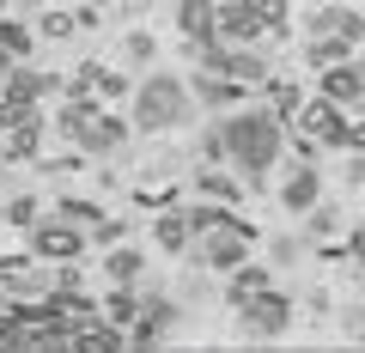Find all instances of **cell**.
<instances>
[{
  "label": "cell",
  "instance_id": "cell-44",
  "mask_svg": "<svg viewBox=\"0 0 365 353\" xmlns=\"http://www.w3.org/2000/svg\"><path fill=\"white\" fill-rule=\"evenodd\" d=\"M359 189H365V183H359Z\"/></svg>",
  "mask_w": 365,
  "mask_h": 353
},
{
  "label": "cell",
  "instance_id": "cell-35",
  "mask_svg": "<svg viewBox=\"0 0 365 353\" xmlns=\"http://www.w3.org/2000/svg\"><path fill=\"white\" fill-rule=\"evenodd\" d=\"M6 220H13V225H31V220H37V201H31V195H13V208H6Z\"/></svg>",
  "mask_w": 365,
  "mask_h": 353
},
{
  "label": "cell",
  "instance_id": "cell-7",
  "mask_svg": "<svg viewBox=\"0 0 365 353\" xmlns=\"http://www.w3.org/2000/svg\"><path fill=\"white\" fill-rule=\"evenodd\" d=\"M299 134H311V140H323V146H347V110L335 104V98H304L299 104Z\"/></svg>",
  "mask_w": 365,
  "mask_h": 353
},
{
  "label": "cell",
  "instance_id": "cell-32",
  "mask_svg": "<svg viewBox=\"0 0 365 353\" xmlns=\"http://www.w3.org/2000/svg\"><path fill=\"white\" fill-rule=\"evenodd\" d=\"M0 347H25V323L13 305H0Z\"/></svg>",
  "mask_w": 365,
  "mask_h": 353
},
{
  "label": "cell",
  "instance_id": "cell-18",
  "mask_svg": "<svg viewBox=\"0 0 365 353\" xmlns=\"http://www.w3.org/2000/svg\"><path fill=\"white\" fill-rule=\"evenodd\" d=\"M177 31L189 43H207L213 37V0H182L177 6Z\"/></svg>",
  "mask_w": 365,
  "mask_h": 353
},
{
  "label": "cell",
  "instance_id": "cell-3",
  "mask_svg": "<svg viewBox=\"0 0 365 353\" xmlns=\"http://www.w3.org/2000/svg\"><path fill=\"white\" fill-rule=\"evenodd\" d=\"M189 49H195L201 73H225V79H237L244 92L268 86V61H262L256 49H244V43H220V37H207V43H189Z\"/></svg>",
  "mask_w": 365,
  "mask_h": 353
},
{
  "label": "cell",
  "instance_id": "cell-37",
  "mask_svg": "<svg viewBox=\"0 0 365 353\" xmlns=\"http://www.w3.org/2000/svg\"><path fill=\"white\" fill-rule=\"evenodd\" d=\"M317 153H323V140H311V134L292 140V158H299V165H317Z\"/></svg>",
  "mask_w": 365,
  "mask_h": 353
},
{
  "label": "cell",
  "instance_id": "cell-9",
  "mask_svg": "<svg viewBox=\"0 0 365 353\" xmlns=\"http://www.w3.org/2000/svg\"><path fill=\"white\" fill-rule=\"evenodd\" d=\"M213 37L220 43H256L262 37V19L250 0H213Z\"/></svg>",
  "mask_w": 365,
  "mask_h": 353
},
{
  "label": "cell",
  "instance_id": "cell-2",
  "mask_svg": "<svg viewBox=\"0 0 365 353\" xmlns=\"http://www.w3.org/2000/svg\"><path fill=\"white\" fill-rule=\"evenodd\" d=\"M189 110H195V98L170 73H153V79L134 86V128H182Z\"/></svg>",
  "mask_w": 365,
  "mask_h": 353
},
{
  "label": "cell",
  "instance_id": "cell-24",
  "mask_svg": "<svg viewBox=\"0 0 365 353\" xmlns=\"http://www.w3.org/2000/svg\"><path fill=\"white\" fill-rule=\"evenodd\" d=\"M158 250H189V220L182 213H158Z\"/></svg>",
  "mask_w": 365,
  "mask_h": 353
},
{
  "label": "cell",
  "instance_id": "cell-12",
  "mask_svg": "<svg viewBox=\"0 0 365 353\" xmlns=\"http://www.w3.org/2000/svg\"><path fill=\"white\" fill-rule=\"evenodd\" d=\"M0 292H6V299H43V292H49V275H43L37 262H25V256H6L0 262Z\"/></svg>",
  "mask_w": 365,
  "mask_h": 353
},
{
  "label": "cell",
  "instance_id": "cell-26",
  "mask_svg": "<svg viewBox=\"0 0 365 353\" xmlns=\"http://www.w3.org/2000/svg\"><path fill=\"white\" fill-rule=\"evenodd\" d=\"M250 6H256V19H262L268 37H287V0H250Z\"/></svg>",
  "mask_w": 365,
  "mask_h": 353
},
{
  "label": "cell",
  "instance_id": "cell-42",
  "mask_svg": "<svg viewBox=\"0 0 365 353\" xmlns=\"http://www.w3.org/2000/svg\"><path fill=\"white\" fill-rule=\"evenodd\" d=\"M0 305H6V292H0Z\"/></svg>",
  "mask_w": 365,
  "mask_h": 353
},
{
  "label": "cell",
  "instance_id": "cell-39",
  "mask_svg": "<svg viewBox=\"0 0 365 353\" xmlns=\"http://www.w3.org/2000/svg\"><path fill=\"white\" fill-rule=\"evenodd\" d=\"M274 262H299V237H274Z\"/></svg>",
  "mask_w": 365,
  "mask_h": 353
},
{
  "label": "cell",
  "instance_id": "cell-20",
  "mask_svg": "<svg viewBox=\"0 0 365 353\" xmlns=\"http://www.w3.org/2000/svg\"><path fill=\"white\" fill-rule=\"evenodd\" d=\"M347 55H353L347 37H304V61L311 67H335V61H347Z\"/></svg>",
  "mask_w": 365,
  "mask_h": 353
},
{
  "label": "cell",
  "instance_id": "cell-30",
  "mask_svg": "<svg viewBox=\"0 0 365 353\" xmlns=\"http://www.w3.org/2000/svg\"><path fill=\"white\" fill-rule=\"evenodd\" d=\"M55 213H61V220H73V225H86V232H91L98 220H104V213L91 208V201H73V195H61V208H55Z\"/></svg>",
  "mask_w": 365,
  "mask_h": 353
},
{
  "label": "cell",
  "instance_id": "cell-31",
  "mask_svg": "<svg viewBox=\"0 0 365 353\" xmlns=\"http://www.w3.org/2000/svg\"><path fill=\"white\" fill-rule=\"evenodd\" d=\"M335 232H341V213L317 201V208H311V237H317V244H329V237H335Z\"/></svg>",
  "mask_w": 365,
  "mask_h": 353
},
{
  "label": "cell",
  "instance_id": "cell-28",
  "mask_svg": "<svg viewBox=\"0 0 365 353\" xmlns=\"http://www.w3.org/2000/svg\"><path fill=\"white\" fill-rule=\"evenodd\" d=\"M0 49H6V55H19V61L31 55V31H25V25H13L6 13H0Z\"/></svg>",
  "mask_w": 365,
  "mask_h": 353
},
{
  "label": "cell",
  "instance_id": "cell-14",
  "mask_svg": "<svg viewBox=\"0 0 365 353\" xmlns=\"http://www.w3.org/2000/svg\"><path fill=\"white\" fill-rule=\"evenodd\" d=\"M0 79H6V92H0V98H19V104H37L43 92H55V86H61V79L37 73V67H25V61H13V67H6Z\"/></svg>",
  "mask_w": 365,
  "mask_h": 353
},
{
  "label": "cell",
  "instance_id": "cell-21",
  "mask_svg": "<svg viewBox=\"0 0 365 353\" xmlns=\"http://www.w3.org/2000/svg\"><path fill=\"white\" fill-rule=\"evenodd\" d=\"M299 104H304V92L292 86V79H268V110H274L280 122H292V116H299Z\"/></svg>",
  "mask_w": 365,
  "mask_h": 353
},
{
  "label": "cell",
  "instance_id": "cell-5",
  "mask_svg": "<svg viewBox=\"0 0 365 353\" xmlns=\"http://www.w3.org/2000/svg\"><path fill=\"white\" fill-rule=\"evenodd\" d=\"M128 128H134V122H122L116 110H91V116L73 128V146H79V153H91V158H110V153L128 146Z\"/></svg>",
  "mask_w": 365,
  "mask_h": 353
},
{
  "label": "cell",
  "instance_id": "cell-16",
  "mask_svg": "<svg viewBox=\"0 0 365 353\" xmlns=\"http://www.w3.org/2000/svg\"><path fill=\"white\" fill-rule=\"evenodd\" d=\"M280 201H287V213H311L317 201H323V177H317V165H299L287 177V189H280Z\"/></svg>",
  "mask_w": 365,
  "mask_h": 353
},
{
  "label": "cell",
  "instance_id": "cell-43",
  "mask_svg": "<svg viewBox=\"0 0 365 353\" xmlns=\"http://www.w3.org/2000/svg\"><path fill=\"white\" fill-rule=\"evenodd\" d=\"M79 6H91V0H79Z\"/></svg>",
  "mask_w": 365,
  "mask_h": 353
},
{
  "label": "cell",
  "instance_id": "cell-34",
  "mask_svg": "<svg viewBox=\"0 0 365 353\" xmlns=\"http://www.w3.org/2000/svg\"><path fill=\"white\" fill-rule=\"evenodd\" d=\"M341 256H347L353 268H365V225H353V232H347V244H341Z\"/></svg>",
  "mask_w": 365,
  "mask_h": 353
},
{
  "label": "cell",
  "instance_id": "cell-33",
  "mask_svg": "<svg viewBox=\"0 0 365 353\" xmlns=\"http://www.w3.org/2000/svg\"><path fill=\"white\" fill-rule=\"evenodd\" d=\"M86 237H91V244H104V250H110V244H122V225H116V220H110V213H104V220L91 225Z\"/></svg>",
  "mask_w": 365,
  "mask_h": 353
},
{
  "label": "cell",
  "instance_id": "cell-17",
  "mask_svg": "<svg viewBox=\"0 0 365 353\" xmlns=\"http://www.w3.org/2000/svg\"><path fill=\"white\" fill-rule=\"evenodd\" d=\"M195 98L207 110H237V104H244V86L225 79V73H195Z\"/></svg>",
  "mask_w": 365,
  "mask_h": 353
},
{
  "label": "cell",
  "instance_id": "cell-1",
  "mask_svg": "<svg viewBox=\"0 0 365 353\" xmlns=\"http://www.w3.org/2000/svg\"><path fill=\"white\" fill-rule=\"evenodd\" d=\"M220 140H225V158L237 165V177L256 189L262 177L274 170L280 146H287V122L274 116L268 104H256V110H232V116H225V128H220Z\"/></svg>",
  "mask_w": 365,
  "mask_h": 353
},
{
  "label": "cell",
  "instance_id": "cell-40",
  "mask_svg": "<svg viewBox=\"0 0 365 353\" xmlns=\"http://www.w3.org/2000/svg\"><path fill=\"white\" fill-rule=\"evenodd\" d=\"M13 61H19V55H6V49H0V73H6V67H13Z\"/></svg>",
  "mask_w": 365,
  "mask_h": 353
},
{
  "label": "cell",
  "instance_id": "cell-19",
  "mask_svg": "<svg viewBox=\"0 0 365 353\" xmlns=\"http://www.w3.org/2000/svg\"><path fill=\"white\" fill-rule=\"evenodd\" d=\"M195 189H201V201H225V208H237V195H244L250 183H237V177H220V170H213V165H201Z\"/></svg>",
  "mask_w": 365,
  "mask_h": 353
},
{
  "label": "cell",
  "instance_id": "cell-10",
  "mask_svg": "<svg viewBox=\"0 0 365 353\" xmlns=\"http://www.w3.org/2000/svg\"><path fill=\"white\" fill-rule=\"evenodd\" d=\"M250 244H256V237L237 232V225H225V232H207V237H201V268H220V275H232L237 262H250Z\"/></svg>",
  "mask_w": 365,
  "mask_h": 353
},
{
  "label": "cell",
  "instance_id": "cell-41",
  "mask_svg": "<svg viewBox=\"0 0 365 353\" xmlns=\"http://www.w3.org/2000/svg\"><path fill=\"white\" fill-rule=\"evenodd\" d=\"M13 6H37V0H13Z\"/></svg>",
  "mask_w": 365,
  "mask_h": 353
},
{
  "label": "cell",
  "instance_id": "cell-36",
  "mask_svg": "<svg viewBox=\"0 0 365 353\" xmlns=\"http://www.w3.org/2000/svg\"><path fill=\"white\" fill-rule=\"evenodd\" d=\"M122 49H128V61H153V37H146V31H134Z\"/></svg>",
  "mask_w": 365,
  "mask_h": 353
},
{
  "label": "cell",
  "instance_id": "cell-13",
  "mask_svg": "<svg viewBox=\"0 0 365 353\" xmlns=\"http://www.w3.org/2000/svg\"><path fill=\"white\" fill-rule=\"evenodd\" d=\"M304 31H311V37H347V43H359L365 37V19L353 13V6H317Z\"/></svg>",
  "mask_w": 365,
  "mask_h": 353
},
{
  "label": "cell",
  "instance_id": "cell-38",
  "mask_svg": "<svg viewBox=\"0 0 365 353\" xmlns=\"http://www.w3.org/2000/svg\"><path fill=\"white\" fill-rule=\"evenodd\" d=\"M213 158H225V140L220 134H201V165H213Z\"/></svg>",
  "mask_w": 365,
  "mask_h": 353
},
{
  "label": "cell",
  "instance_id": "cell-25",
  "mask_svg": "<svg viewBox=\"0 0 365 353\" xmlns=\"http://www.w3.org/2000/svg\"><path fill=\"white\" fill-rule=\"evenodd\" d=\"M86 25H91V6H79V13H49L43 19V37L61 43V37H73V31H86Z\"/></svg>",
  "mask_w": 365,
  "mask_h": 353
},
{
  "label": "cell",
  "instance_id": "cell-8",
  "mask_svg": "<svg viewBox=\"0 0 365 353\" xmlns=\"http://www.w3.org/2000/svg\"><path fill=\"white\" fill-rule=\"evenodd\" d=\"M323 98H335L341 110L365 116V61H359V55H347V61L323 67Z\"/></svg>",
  "mask_w": 365,
  "mask_h": 353
},
{
  "label": "cell",
  "instance_id": "cell-27",
  "mask_svg": "<svg viewBox=\"0 0 365 353\" xmlns=\"http://www.w3.org/2000/svg\"><path fill=\"white\" fill-rule=\"evenodd\" d=\"M25 122H43V116H37V104H19V98H0V128L13 134V128H25Z\"/></svg>",
  "mask_w": 365,
  "mask_h": 353
},
{
  "label": "cell",
  "instance_id": "cell-11",
  "mask_svg": "<svg viewBox=\"0 0 365 353\" xmlns=\"http://www.w3.org/2000/svg\"><path fill=\"white\" fill-rule=\"evenodd\" d=\"M177 323V305L170 299H146L140 311H134V329H128V347H158L165 341V329Z\"/></svg>",
  "mask_w": 365,
  "mask_h": 353
},
{
  "label": "cell",
  "instance_id": "cell-23",
  "mask_svg": "<svg viewBox=\"0 0 365 353\" xmlns=\"http://www.w3.org/2000/svg\"><path fill=\"white\" fill-rule=\"evenodd\" d=\"M262 287H268V268H256V262H237L232 268V305L250 299V292H262Z\"/></svg>",
  "mask_w": 365,
  "mask_h": 353
},
{
  "label": "cell",
  "instance_id": "cell-6",
  "mask_svg": "<svg viewBox=\"0 0 365 353\" xmlns=\"http://www.w3.org/2000/svg\"><path fill=\"white\" fill-rule=\"evenodd\" d=\"M31 250H37L43 262H79V250H86V225H73V220H31Z\"/></svg>",
  "mask_w": 365,
  "mask_h": 353
},
{
  "label": "cell",
  "instance_id": "cell-29",
  "mask_svg": "<svg viewBox=\"0 0 365 353\" xmlns=\"http://www.w3.org/2000/svg\"><path fill=\"white\" fill-rule=\"evenodd\" d=\"M134 311H140V305L128 299V287H116V292L104 299V311H98V317H104V323H134Z\"/></svg>",
  "mask_w": 365,
  "mask_h": 353
},
{
  "label": "cell",
  "instance_id": "cell-15",
  "mask_svg": "<svg viewBox=\"0 0 365 353\" xmlns=\"http://www.w3.org/2000/svg\"><path fill=\"white\" fill-rule=\"evenodd\" d=\"M182 220H189V237L225 232V225H237V232H250V237H256V225H244V220H237L232 208H225V201H201V208H189V213H182Z\"/></svg>",
  "mask_w": 365,
  "mask_h": 353
},
{
  "label": "cell",
  "instance_id": "cell-4",
  "mask_svg": "<svg viewBox=\"0 0 365 353\" xmlns=\"http://www.w3.org/2000/svg\"><path fill=\"white\" fill-rule=\"evenodd\" d=\"M237 323H244V335L250 341H268V335H280V329L292 323V299L287 292H274V287H262V292H250V299H237Z\"/></svg>",
  "mask_w": 365,
  "mask_h": 353
},
{
  "label": "cell",
  "instance_id": "cell-22",
  "mask_svg": "<svg viewBox=\"0 0 365 353\" xmlns=\"http://www.w3.org/2000/svg\"><path fill=\"white\" fill-rule=\"evenodd\" d=\"M140 268H146V256H140V250L110 244V280H116V287H134V280H140Z\"/></svg>",
  "mask_w": 365,
  "mask_h": 353
}]
</instances>
